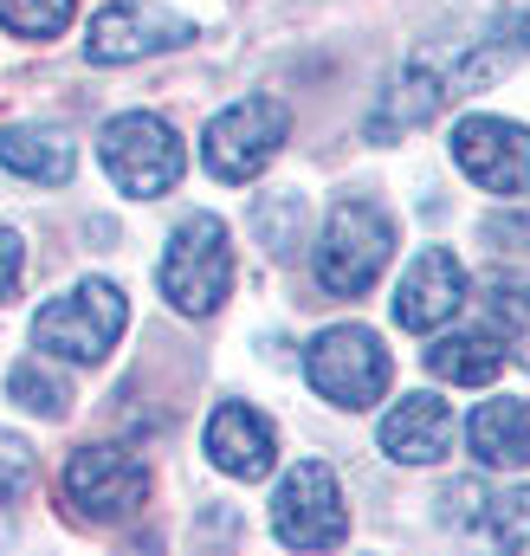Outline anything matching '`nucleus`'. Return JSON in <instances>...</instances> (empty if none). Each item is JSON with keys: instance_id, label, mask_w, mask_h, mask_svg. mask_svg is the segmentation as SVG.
Returning <instances> with one entry per match:
<instances>
[{"instance_id": "1", "label": "nucleus", "mask_w": 530, "mask_h": 556, "mask_svg": "<svg viewBox=\"0 0 530 556\" xmlns=\"http://www.w3.org/2000/svg\"><path fill=\"white\" fill-rule=\"evenodd\" d=\"M130 324V298L111 285V278H78L65 298L39 304L33 311V350H46L52 363H104L117 350Z\"/></svg>"}, {"instance_id": "2", "label": "nucleus", "mask_w": 530, "mask_h": 556, "mask_svg": "<svg viewBox=\"0 0 530 556\" xmlns=\"http://www.w3.org/2000/svg\"><path fill=\"white\" fill-rule=\"evenodd\" d=\"M395 260V220L376 201H337L317 233V285L330 298H363Z\"/></svg>"}, {"instance_id": "3", "label": "nucleus", "mask_w": 530, "mask_h": 556, "mask_svg": "<svg viewBox=\"0 0 530 556\" xmlns=\"http://www.w3.org/2000/svg\"><path fill=\"white\" fill-rule=\"evenodd\" d=\"M162 298L181 311V317H214L234 291V247H227V227L214 214H188L175 233H168V253L155 266Z\"/></svg>"}, {"instance_id": "4", "label": "nucleus", "mask_w": 530, "mask_h": 556, "mask_svg": "<svg viewBox=\"0 0 530 556\" xmlns=\"http://www.w3.org/2000/svg\"><path fill=\"white\" fill-rule=\"evenodd\" d=\"M304 376H311V389H317L324 402H337V408H369V402L389 395L395 363H389V343H382L369 324H337V330H324V337L304 350Z\"/></svg>"}, {"instance_id": "5", "label": "nucleus", "mask_w": 530, "mask_h": 556, "mask_svg": "<svg viewBox=\"0 0 530 556\" xmlns=\"http://www.w3.org/2000/svg\"><path fill=\"white\" fill-rule=\"evenodd\" d=\"M98 155H104V175H111L124 194H136V201L168 194V188L181 181V168H188L181 137H175L162 117H149V111H124V117H111V124H104V142H98Z\"/></svg>"}, {"instance_id": "6", "label": "nucleus", "mask_w": 530, "mask_h": 556, "mask_svg": "<svg viewBox=\"0 0 530 556\" xmlns=\"http://www.w3.org/2000/svg\"><path fill=\"white\" fill-rule=\"evenodd\" d=\"M291 137V111L278 98H240L220 117H207L201 130V162L214 181H253L265 162L278 155V142Z\"/></svg>"}, {"instance_id": "7", "label": "nucleus", "mask_w": 530, "mask_h": 556, "mask_svg": "<svg viewBox=\"0 0 530 556\" xmlns=\"http://www.w3.org/2000/svg\"><path fill=\"white\" fill-rule=\"evenodd\" d=\"M272 531L291 544V551H330L343 544L350 531V511H343V492H337V472L324 459H298L278 492H272Z\"/></svg>"}, {"instance_id": "8", "label": "nucleus", "mask_w": 530, "mask_h": 556, "mask_svg": "<svg viewBox=\"0 0 530 556\" xmlns=\"http://www.w3.org/2000/svg\"><path fill=\"white\" fill-rule=\"evenodd\" d=\"M65 498L91 525H130L149 505V466L124 446H78L65 466Z\"/></svg>"}, {"instance_id": "9", "label": "nucleus", "mask_w": 530, "mask_h": 556, "mask_svg": "<svg viewBox=\"0 0 530 556\" xmlns=\"http://www.w3.org/2000/svg\"><path fill=\"white\" fill-rule=\"evenodd\" d=\"M194 39V20L162 7V0H111L91 33H85V59L91 65H136L149 52H168V46H188Z\"/></svg>"}, {"instance_id": "10", "label": "nucleus", "mask_w": 530, "mask_h": 556, "mask_svg": "<svg viewBox=\"0 0 530 556\" xmlns=\"http://www.w3.org/2000/svg\"><path fill=\"white\" fill-rule=\"evenodd\" d=\"M453 162L485 188V194H525L530 188V130L512 117H459Z\"/></svg>"}, {"instance_id": "11", "label": "nucleus", "mask_w": 530, "mask_h": 556, "mask_svg": "<svg viewBox=\"0 0 530 556\" xmlns=\"http://www.w3.org/2000/svg\"><path fill=\"white\" fill-rule=\"evenodd\" d=\"M459 304H466V273L446 247H427L395 285V324L414 337H433L440 324H453Z\"/></svg>"}, {"instance_id": "12", "label": "nucleus", "mask_w": 530, "mask_h": 556, "mask_svg": "<svg viewBox=\"0 0 530 556\" xmlns=\"http://www.w3.org/2000/svg\"><path fill=\"white\" fill-rule=\"evenodd\" d=\"M201 446H207V459H214L227 479H265L272 459H278V433H272V420H265L260 408H247V402H220V408L207 415Z\"/></svg>"}, {"instance_id": "13", "label": "nucleus", "mask_w": 530, "mask_h": 556, "mask_svg": "<svg viewBox=\"0 0 530 556\" xmlns=\"http://www.w3.org/2000/svg\"><path fill=\"white\" fill-rule=\"evenodd\" d=\"M453 408L440 395H407L382 415V453L401 466H440L453 453Z\"/></svg>"}, {"instance_id": "14", "label": "nucleus", "mask_w": 530, "mask_h": 556, "mask_svg": "<svg viewBox=\"0 0 530 556\" xmlns=\"http://www.w3.org/2000/svg\"><path fill=\"white\" fill-rule=\"evenodd\" d=\"M466 446H472V459L485 472H518V466H530V402H512V395L479 402L472 420H466Z\"/></svg>"}, {"instance_id": "15", "label": "nucleus", "mask_w": 530, "mask_h": 556, "mask_svg": "<svg viewBox=\"0 0 530 556\" xmlns=\"http://www.w3.org/2000/svg\"><path fill=\"white\" fill-rule=\"evenodd\" d=\"M446 78L427 65V59H414V65H401L395 78H389V91L376 98V117H369V130L376 137H401V130H414V124H427L440 104H446Z\"/></svg>"}, {"instance_id": "16", "label": "nucleus", "mask_w": 530, "mask_h": 556, "mask_svg": "<svg viewBox=\"0 0 530 556\" xmlns=\"http://www.w3.org/2000/svg\"><path fill=\"white\" fill-rule=\"evenodd\" d=\"M0 168L26 175V181H72L78 168V149L65 142V130H46V124H13L0 130Z\"/></svg>"}, {"instance_id": "17", "label": "nucleus", "mask_w": 530, "mask_h": 556, "mask_svg": "<svg viewBox=\"0 0 530 556\" xmlns=\"http://www.w3.org/2000/svg\"><path fill=\"white\" fill-rule=\"evenodd\" d=\"M427 369L453 389H485L505 369V337L499 330H466V337H440L427 350Z\"/></svg>"}, {"instance_id": "18", "label": "nucleus", "mask_w": 530, "mask_h": 556, "mask_svg": "<svg viewBox=\"0 0 530 556\" xmlns=\"http://www.w3.org/2000/svg\"><path fill=\"white\" fill-rule=\"evenodd\" d=\"M7 395H13L26 415H46V420H59L65 408H72L65 376H59L52 363H39V356H26V363H13V369H7Z\"/></svg>"}, {"instance_id": "19", "label": "nucleus", "mask_w": 530, "mask_h": 556, "mask_svg": "<svg viewBox=\"0 0 530 556\" xmlns=\"http://www.w3.org/2000/svg\"><path fill=\"white\" fill-rule=\"evenodd\" d=\"M78 0H0V26L20 39H59L72 26Z\"/></svg>"}, {"instance_id": "20", "label": "nucleus", "mask_w": 530, "mask_h": 556, "mask_svg": "<svg viewBox=\"0 0 530 556\" xmlns=\"http://www.w3.org/2000/svg\"><path fill=\"white\" fill-rule=\"evenodd\" d=\"M492 324H499L505 350L530 369V291L525 285H499V291H492Z\"/></svg>"}, {"instance_id": "21", "label": "nucleus", "mask_w": 530, "mask_h": 556, "mask_svg": "<svg viewBox=\"0 0 530 556\" xmlns=\"http://www.w3.org/2000/svg\"><path fill=\"white\" fill-rule=\"evenodd\" d=\"M479 531H485L492 544H530V485L525 492H499V498H485Z\"/></svg>"}, {"instance_id": "22", "label": "nucleus", "mask_w": 530, "mask_h": 556, "mask_svg": "<svg viewBox=\"0 0 530 556\" xmlns=\"http://www.w3.org/2000/svg\"><path fill=\"white\" fill-rule=\"evenodd\" d=\"M26 479H33V446H26L20 433H7V427H0V505H7V498H20V492H26Z\"/></svg>"}, {"instance_id": "23", "label": "nucleus", "mask_w": 530, "mask_h": 556, "mask_svg": "<svg viewBox=\"0 0 530 556\" xmlns=\"http://www.w3.org/2000/svg\"><path fill=\"white\" fill-rule=\"evenodd\" d=\"M20 273H26V247H20V233H7V227H0V298L20 285Z\"/></svg>"}]
</instances>
